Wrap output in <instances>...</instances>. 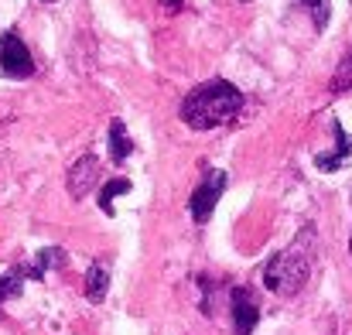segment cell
Returning <instances> with one entry per match:
<instances>
[{
  "instance_id": "obj_1",
  "label": "cell",
  "mask_w": 352,
  "mask_h": 335,
  "mask_svg": "<svg viewBox=\"0 0 352 335\" xmlns=\"http://www.w3.org/2000/svg\"><path fill=\"white\" fill-rule=\"evenodd\" d=\"M311 263H315V226H305L291 246H284L280 253H274L267 260V267H263L267 291H274L280 298L298 294L311 277Z\"/></svg>"
},
{
  "instance_id": "obj_2",
  "label": "cell",
  "mask_w": 352,
  "mask_h": 335,
  "mask_svg": "<svg viewBox=\"0 0 352 335\" xmlns=\"http://www.w3.org/2000/svg\"><path fill=\"white\" fill-rule=\"evenodd\" d=\"M243 110V93L236 89L230 79H209L202 86H195L185 103H182V120L192 130H212L230 123L236 113Z\"/></svg>"
},
{
  "instance_id": "obj_3",
  "label": "cell",
  "mask_w": 352,
  "mask_h": 335,
  "mask_svg": "<svg viewBox=\"0 0 352 335\" xmlns=\"http://www.w3.org/2000/svg\"><path fill=\"white\" fill-rule=\"evenodd\" d=\"M226 185H230V175H226L223 168H209V171H206V178H202V182L195 185V192L188 195V213H192L195 223H209V219H212L216 202L223 199Z\"/></svg>"
},
{
  "instance_id": "obj_4",
  "label": "cell",
  "mask_w": 352,
  "mask_h": 335,
  "mask_svg": "<svg viewBox=\"0 0 352 335\" xmlns=\"http://www.w3.org/2000/svg\"><path fill=\"white\" fill-rule=\"evenodd\" d=\"M0 76L7 79H31L34 76V58L28 45L17 38V31L0 34Z\"/></svg>"
},
{
  "instance_id": "obj_5",
  "label": "cell",
  "mask_w": 352,
  "mask_h": 335,
  "mask_svg": "<svg viewBox=\"0 0 352 335\" xmlns=\"http://www.w3.org/2000/svg\"><path fill=\"white\" fill-rule=\"evenodd\" d=\"M230 312H233V332L236 335H250L260 322V298L253 288L236 284L230 288Z\"/></svg>"
},
{
  "instance_id": "obj_6",
  "label": "cell",
  "mask_w": 352,
  "mask_h": 335,
  "mask_svg": "<svg viewBox=\"0 0 352 335\" xmlns=\"http://www.w3.org/2000/svg\"><path fill=\"white\" fill-rule=\"evenodd\" d=\"M100 158L93 154V151H86L72 168H69V178H65V185H69V195L79 202V199H86L89 192H96V185H100Z\"/></svg>"
},
{
  "instance_id": "obj_7",
  "label": "cell",
  "mask_w": 352,
  "mask_h": 335,
  "mask_svg": "<svg viewBox=\"0 0 352 335\" xmlns=\"http://www.w3.org/2000/svg\"><path fill=\"white\" fill-rule=\"evenodd\" d=\"M332 133H336L332 154H315L318 171H342L346 164H352V133H346V127L339 120H332Z\"/></svg>"
},
{
  "instance_id": "obj_8",
  "label": "cell",
  "mask_w": 352,
  "mask_h": 335,
  "mask_svg": "<svg viewBox=\"0 0 352 335\" xmlns=\"http://www.w3.org/2000/svg\"><path fill=\"white\" fill-rule=\"evenodd\" d=\"M107 291H110V267H107L103 260H96V263H89V270H86V298H89L93 305H103V301H107Z\"/></svg>"
},
{
  "instance_id": "obj_9",
  "label": "cell",
  "mask_w": 352,
  "mask_h": 335,
  "mask_svg": "<svg viewBox=\"0 0 352 335\" xmlns=\"http://www.w3.org/2000/svg\"><path fill=\"white\" fill-rule=\"evenodd\" d=\"M107 144H110V158H113V164H123V161L133 154V140H130V133H126V123H123V120H113V123H110Z\"/></svg>"
},
{
  "instance_id": "obj_10",
  "label": "cell",
  "mask_w": 352,
  "mask_h": 335,
  "mask_svg": "<svg viewBox=\"0 0 352 335\" xmlns=\"http://www.w3.org/2000/svg\"><path fill=\"white\" fill-rule=\"evenodd\" d=\"M65 263V250L62 246H45L31 263H28V277L31 281H45V274L52 270V267H62Z\"/></svg>"
},
{
  "instance_id": "obj_11",
  "label": "cell",
  "mask_w": 352,
  "mask_h": 335,
  "mask_svg": "<svg viewBox=\"0 0 352 335\" xmlns=\"http://www.w3.org/2000/svg\"><path fill=\"white\" fill-rule=\"evenodd\" d=\"M130 192V182L126 178H110L103 188H100V209L107 213V216H113V199L117 195H126Z\"/></svg>"
},
{
  "instance_id": "obj_12",
  "label": "cell",
  "mask_w": 352,
  "mask_h": 335,
  "mask_svg": "<svg viewBox=\"0 0 352 335\" xmlns=\"http://www.w3.org/2000/svg\"><path fill=\"white\" fill-rule=\"evenodd\" d=\"M298 7H308L311 21H315V31H325L329 28V17H332V0H294Z\"/></svg>"
},
{
  "instance_id": "obj_13",
  "label": "cell",
  "mask_w": 352,
  "mask_h": 335,
  "mask_svg": "<svg viewBox=\"0 0 352 335\" xmlns=\"http://www.w3.org/2000/svg\"><path fill=\"white\" fill-rule=\"evenodd\" d=\"M332 93H352V52L339 62V69L332 76Z\"/></svg>"
},
{
  "instance_id": "obj_14",
  "label": "cell",
  "mask_w": 352,
  "mask_h": 335,
  "mask_svg": "<svg viewBox=\"0 0 352 335\" xmlns=\"http://www.w3.org/2000/svg\"><path fill=\"white\" fill-rule=\"evenodd\" d=\"M182 3H185V0H164V7H171V10H178Z\"/></svg>"
},
{
  "instance_id": "obj_15",
  "label": "cell",
  "mask_w": 352,
  "mask_h": 335,
  "mask_svg": "<svg viewBox=\"0 0 352 335\" xmlns=\"http://www.w3.org/2000/svg\"><path fill=\"white\" fill-rule=\"evenodd\" d=\"M41 3H55V0H41Z\"/></svg>"
},
{
  "instance_id": "obj_16",
  "label": "cell",
  "mask_w": 352,
  "mask_h": 335,
  "mask_svg": "<svg viewBox=\"0 0 352 335\" xmlns=\"http://www.w3.org/2000/svg\"><path fill=\"white\" fill-rule=\"evenodd\" d=\"M349 253H352V236H349Z\"/></svg>"
}]
</instances>
